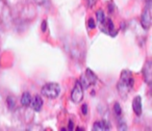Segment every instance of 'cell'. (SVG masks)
Instances as JSON below:
<instances>
[{
  "mask_svg": "<svg viewBox=\"0 0 152 131\" xmlns=\"http://www.w3.org/2000/svg\"><path fill=\"white\" fill-rule=\"evenodd\" d=\"M93 130L94 131H108L110 130V125L108 122L104 120L97 121L93 124Z\"/></svg>",
  "mask_w": 152,
  "mask_h": 131,
  "instance_id": "10",
  "label": "cell"
},
{
  "mask_svg": "<svg viewBox=\"0 0 152 131\" xmlns=\"http://www.w3.org/2000/svg\"><path fill=\"white\" fill-rule=\"evenodd\" d=\"M100 28H101V31H103L106 34H110L112 36H115L117 34V30L115 29V25L113 23L112 19L105 18L104 21L102 23H100Z\"/></svg>",
  "mask_w": 152,
  "mask_h": 131,
  "instance_id": "8",
  "label": "cell"
},
{
  "mask_svg": "<svg viewBox=\"0 0 152 131\" xmlns=\"http://www.w3.org/2000/svg\"><path fill=\"white\" fill-rule=\"evenodd\" d=\"M79 82H80L81 87L83 89H89L90 87L96 84V82H97V76L94 74L91 69H87L86 72L81 75Z\"/></svg>",
  "mask_w": 152,
  "mask_h": 131,
  "instance_id": "6",
  "label": "cell"
},
{
  "mask_svg": "<svg viewBox=\"0 0 152 131\" xmlns=\"http://www.w3.org/2000/svg\"><path fill=\"white\" fill-rule=\"evenodd\" d=\"M65 48L67 49V52L70 56L76 60H81L85 57L86 45L80 39H68V41L65 43Z\"/></svg>",
  "mask_w": 152,
  "mask_h": 131,
  "instance_id": "1",
  "label": "cell"
},
{
  "mask_svg": "<svg viewBox=\"0 0 152 131\" xmlns=\"http://www.w3.org/2000/svg\"><path fill=\"white\" fill-rule=\"evenodd\" d=\"M133 84H134V79H133L132 73L129 70H123L121 73V77L119 82L117 83V90L120 94L121 98L125 100L128 97V94L132 90Z\"/></svg>",
  "mask_w": 152,
  "mask_h": 131,
  "instance_id": "2",
  "label": "cell"
},
{
  "mask_svg": "<svg viewBox=\"0 0 152 131\" xmlns=\"http://www.w3.org/2000/svg\"><path fill=\"white\" fill-rule=\"evenodd\" d=\"M151 3H152V0H146V5H145V7H144L143 12H142V15H141V25H142V27L146 30H148L151 27V23H152Z\"/></svg>",
  "mask_w": 152,
  "mask_h": 131,
  "instance_id": "4",
  "label": "cell"
},
{
  "mask_svg": "<svg viewBox=\"0 0 152 131\" xmlns=\"http://www.w3.org/2000/svg\"><path fill=\"white\" fill-rule=\"evenodd\" d=\"M47 30V22L46 20H44L42 23V31H46Z\"/></svg>",
  "mask_w": 152,
  "mask_h": 131,
  "instance_id": "21",
  "label": "cell"
},
{
  "mask_svg": "<svg viewBox=\"0 0 152 131\" xmlns=\"http://www.w3.org/2000/svg\"><path fill=\"white\" fill-rule=\"evenodd\" d=\"M83 99V87L79 81H76L71 92V100L74 103H80Z\"/></svg>",
  "mask_w": 152,
  "mask_h": 131,
  "instance_id": "7",
  "label": "cell"
},
{
  "mask_svg": "<svg viewBox=\"0 0 152 131\" xmlns=\"http://www.w3.org/2000/svg\"><path fill=\"white\" fill-rule=\"evenodd\" d=\"M88 2V4H89V7H92L94 4H95V2H96V0H86Z\"/></svg>",
  "mask_w": 152,
  "mask_h": 131,
  "instance_id": "22",
  "label": "cell"
},
{
  "mask_svg": "<svg viewBox=\"0 0 152 131\" xmlns=\"http://www.w3.org/2000/svg\"><path fill=\"white\" fill-rule=\"evenodd\" d=\"M132 109L137 116L142 114V98L141 96H137L132 100Z\"/></svg>",
  "mask_w": 152,
  "mask_h": 131,
  "instance_id": "12",
  "label": "cell"
},
{
  "mask_svg": "<svg viewBox=\"0 0 152 131\" xmlns=\"http://www.w3.org/2000/svg\"><path fill=\"white\" fill-rule=\"evenodd\" d=\"M81 111L83 114H88V105L87 104H83V107H81Z\"/></svg>",
  "mask_w": 152,
  "mask_h": 131,
  "instance_id": "20",
  "label": "cell"
},
{
  "mask_svg": "<svg viewBox=\"0 0 152 131\" xmlns=\"http://www.w3.org/2000/svg\"><path fill=\"white\" fill-rule=\"evenodd\" d=\"M12 22V11L5 0H0V24L7 25Z\"/></svg>",
  "mask_w": 152,
  "mask_h": 131,
  "instance_id": "5",
  "label": "cell"
},
{
  "mask_svg": "<svg viewBox=\"0 0 152 131\" xmlns=\"http://www.w3.org/2000/svg\"><path fill=\"white\" fill-rule=\"evenodd\" d=\"M114 111H115V114H116L117 116H121V114H122V109H121V106L119 105V103H115Z\"/></svg>",
  "mask_w": 152,
  "mask_h": 131,
  "instance_id": "17",
  "label": "cell"
},
{
  "mask_svg": "<svg viewBox=\"0 0 152 131\" xmlns=\"http://www.w3.org/2000/svg\"><path fill=\"white\" fill-rule=\"evenodd\" d=\"M34 2L37 5H40V7H50V0H34Z\"/></svg>",
  "mask_w": 152,
  "mask_h": 131,
  "instance_id": "15",
  "label": "cell"
},
{
  "mask_svg": "<svg viewBox=\"0 0 152 131\" xmlns=\"http://www.w3.org/2000/svg\"><path fill=\"white\" fill-rule=\"evenodd\" d=\"M88 26H89V28H95L96 27V23H95V20L94 19H89V21H88Z\"/></svg>",
  "mask_w": 152,
  "mask_h": 131,
  "instance_id": "18",
  "label": "cell"
},
{
  "mask_svg": "<svg viewBox=\"0 0 152 131\" xmlns=\"http://www.w3.org/2000/svg\"><path fill=\"white\" fill-rule=\"evenodd\" d=\"M7 105H9L10 109H14V108H15V106H16L15 98H14L13 96H9V97H7Z\"/></svg>",
  "mask_w": 152,
  "mask_h": 131,
  "instance_id": "16",
  "label": "cell"
},
{
  "mask_svg": "<svg viewBox=\"0 0 152 131\" xmlns=\"http://www.w3.org/2000/svg\"><path fill=\"white\" fill-rule=\"evenodd\" d=\"M96 17H97V21L100 23H102V22L104 21V19H105V15H104V12L102 11V9H98L97 12H96Z\"/></svg>",
  "mask_w": 152,
  "mask_h": 131,
  "instance_id": "14",
  "label": "cell"
},
{
  "mask_svg": "<svg viewBox=\"0 0 152 131\" xmlns=\"http://www.w3.org/2000/svg\"><path fill=\"white\" fill-rule=\"evenodd\" d=\"M30 102H31V95L28 92H26L21 97V104L23 106H25V107H27V106L30 105Z\"/></svg>",
  "mask_w": 152,
  "mask_h": 131,
  "instance_id": "13",
  "label": "cell"
},
{
  "mask_svg": "<svg viewBox=\"0 0 152 131\" xmlns=\"http://www.w3.org/2000/svg\"><path fill=\"white\" fill-rule=\"evenodd\" d=\"M143 75L147 84H151L152 82V61L147 60L143 68Z\"/></svg>",
  "mask_w": 152,
  "mask_h": 131,
  "instance_id": "9",
  "label": "cell"
},
{
  "mask_svg": "<svg viewBox=\"0 0 152 131\" xmlns=\"http://www.w3.org/2000/svg\"><path fill=\"white\" fill-rule=\"evenodd\" d=\"M61 91V85L58 83L49 82L43 85L41 93H42V95L44 97L48 98V99H55V98H57L59 96Z\"/></svg>",
  "mask_w": 152,
  "mask_h": 131,
  "instance_id": "3",
  "label": "cell"
},
{
  "mask_svg": "<svg viewBox=\"0 0 152 131\" xmlns=\"http://www.w3.org/2000/svg\"><path fill=\"white\" fill-rule=\"evenodd\" d=\"M118 126H119V129H120V130H127V126H126V124L123 122V120L120 121V124H119Z\"/></svg>",
  "mask_w": 152,
  "mask_h": 131,
  "instance_id": "19",
  "label": "cell"
},
{
  "mask_svg": "<svg viewBox=\"0 0 152 131\" xmlns=\"http://www.w3.org/2000/svg\"><path fill=\"white\" fill-rule=\"evenodd\" d=\"M29 106H31V108L34 111H40L43 107V100L41 96L36 95L34 98H31V102H30Z\"/></svg>",
  "mask_w": 152,
  "mask_h": 131,
  "instance_id": "11",
  "label": "cell"
}]
</instances>
